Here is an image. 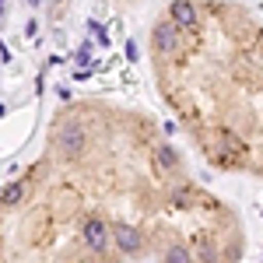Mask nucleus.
<instances>
[{
  "label": "nucleus",
  "mask_w": 263,
  "mask_h": 263,
  "mask_svg": "<svg viewBox=\"0 0 263 263\" xmlns=\"http://www.w3.org/2000/svg\"><path fill=\"white\" fill-rule=\"evenodd\" d=\"M109 239L120 246L123 253L130 256V253H141V232L134 228V224H126V221H112V228H109Z\"/></svg>",
  "instance_id": "2"
},
{
  "label": "nucleus",
  "mask_w": 263,
  "mask_h": 263,
  "mask_svg": "<svg viewBox=\"0 0 263 263\" xmlns=\"http://www.w3.org/2000/svg\"><path fill=\"white\" fill-rule=\"evenodd\" d=\"M168 105L214 165L263 155V25L228 0H172L151 25Z\"/></svg>",
  "instance_id": "1"
},
{
  "label": "nucleus",
  "mask_w": 263,
  "mask_h": 263,
  "mask_svg": "<svg viewBox=\"0 0 263 263\" xmlns=\"http://www.w3.org/2000/svg\"><path fill=\"white\" fill-rule=\"evenodd\" d=\"M155 168H158V172H176V168H179V155H176L168 144H158V147H155Z\"/></svg>",
  "instance_id": "4"
},
{
  "label": "nucleus",
  "mask_w": 263,
  "mask_h": 263,
  "mask_svg": "<svg viewBox=\"0 0 263 263\" xmlns=\"http://www.w3.org/2000/svg\"><path fill=\"white\" fill-rule=\"evenodd\" d=\"M162 263H193V256H190L186 246H168V253H165Z\"/></svg>",
  "instance_id": "6"
},
{
  "label": "nucleus",
  "mask_w": 263,
  "mask_h": 263,
  "mask_svg": "<svg viewBox=\"0 0 263 263\" xmlns=\"http://www.w3.org/2000/svg\"><path fill=\"white\" fill-rule=\"evenodd\" d=\"M25 186H28V182H7V186H4V193H0V207H18L21 203V197H25Z\"/></svg>",
  "instance_id": "5"
},
{
  "label": "nucleus",
  "mask_w": 263,
  "mask_h": 263,
  "mask_svg": "<svg viewBox=\"0 0 263 263\" xmlns=\"http://www.w3.org/2000/svg\"><path fill=\"white\" fill-rule=\"evenodd\" d=\"M81 239L91 253H102V249L109 246V224L102 221V218H88V221L81 224Z\"/></svg>",
  "instance_id": "3"
}]
</instances>
